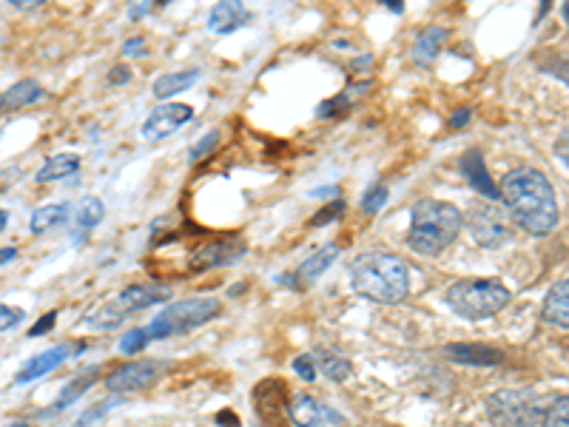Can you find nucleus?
<instances>
[{"instance_id": "obj_10", "label": "nucleus", "mask_w": 569, "mask_h": 427, "mask_svg": "<svg viewBox=\"0 0 569 427\" xmlns=\"http://www.w3.org/2000/svg\"><path fill=\"white\" fill-rule=\"evenodd\" d=\"M160 376V365L157 362H134V365H123L111 373L106 379V388L114 393H126V390H143L154 385V379Z\"/></svg>"}, {"instance_id": "obj_20", "label": "nucleus", "mask_w": 569, "mask_h": 427, "mask_svg": "<svg viewBox=\"0 0 569 427\" xmlns=\"http://www.w3.org/2000/svg\"><path fill=\"white\" fill-rule=\"evenodd\" d=\"M200 80V72L197 69H188V72H171V75H163L157 83H154V97L166 100L171 94L185 92L188 86H194Z\"/></svg>"}, {"instance_id": "obj_38", "label": "nucleus", "mask_w": 569, "mask_h": 427, "mask_svg": "<svg viewBox=\"0 0 569 427\" xmlns=\"http://www.w3.org/2000/svg\"><path fill=\"white\" fill-rule=\"evenodd\" d=\"M558 154L564 157V163H569V129L561 134V140H558Z\"/></svg>"}, {"instance_id": "obj_32", "label": "nucleus", "mask_w": 569, "mask_h": 427, "mask_svg": "<svg viewBox=\"0 0 569 427\" xmlns=\"http://www.w3.org/2000/svg\"><path fill=\"white\" fill-rule=\"evenodd\" d=\"M294 368H296V373L302 376V379H316V365H313V359L311 356H296V362H294Z\"/></svg>"}, {"instance_id": "obj_41", "label": "nucleus", "mask_w": 569, "mask_h": 427, "mask_svg": "<svg viewBox=\"0 0 569 427\" xmlns=\"http://www.w3.org/2000/svg\"><path fill=\"white\" fill-rule=\"evenodd\" d=\"M146 12H148V3H143V6H134L129 15L131 18H140V15H146Z\"/></svg>"}, {"instance_id": "obj_44", "label": "nucleus", "mask_w": 569, "mask_h": 427, "mask_svg": "<svg viewBox=\"0 0 569 427\" xmlns=\"http://www.w3.org/2000/svg\"><path fill=\"white\" fill-rule=\"evenodd\" d=\"M12 427H29V425H12Z\"/></svg>"}, {"instance_id": "obj_28", "label": "nucleus", "mask_w": 569, "mask_h": 427, "mask_svg": "<svg viewBox=\"0 0 569 427\" xmlns=\"http://www.w3.org/2000/svg\"><path fill=\"white\" fill-rule=\"evenodd\" d=\"M18 322H23V311H20V308L0 305V331H9V328H15Z\"/></svg>"}, {"instance_id": "obj_16", "label": "nucleus", "mask_w": 569, "mask_h": 427, "mask_svg": "<svg viewBox=\"0 0 569 427\" xmlns=\"http://www.w3.org/2000/svg\"><path fill=\"white\" fill-rule=\"evenodd\" d=\"M447 356L456 359V362H467V365H473V368L498 365V362L504 359V353L493 351V348H487V345H450Z\"/></svg>"}, {"instance_id": "obj_37", "label": "nucleus", "mask_w": 569, "mask_h": 427, "mask_svg": "<svg viewBox=\"0 0 569 427\" xmlns=\"http://www.w3.org/2000/svg\"><path fill=\"white\" fill-rule=\"evenodd\" d=\"M464 123H470V109H459V112L453 114V120H450V126H453V129H459V126H464Z\"/></svg>"}, {"instance_id": "obj_7", "label": "nucleus", "mask_w": 569, "mask_h": 427, "mask_svg": "<svg viewBox=\"0 0 569 427\" xmlns=\"http://www.w3.org/2000/svg\"><path fill=\"white\" fill-rule=\"evenodd\" d=\"M467 228L481 248H498L513 237V217L498 200L470 205Z\"/></svg>"}, {"instance_id": "obj_8", "label": "nucleus", "mask_w": 569, "mask_h": 427, "mask_svg": "<svg viewBox=\"0 0 569 427\" xmlns=\"http://www.w3.org/2000/svg\"><path fill=\"white\" fill-rule=\"evenodd\" d=\"M168 291L166 288H151V285H131L126 288L123 294L117 299H111L109 305L100 311V314H94L89 319V325L92 328H117L120 325V319L126 314H134V311H143L148 305H154V302H160V299H166Z\"/></svg>"}, {"instance_id": "obj_29", "label": "nucleus", "mask_w": 569, "mask_h": 427, "mask_svg": "<svg viewBox=\"0 0 569 427\" xmlns=\"http://www.w3.org/2000/svg\"><path fill=\"white\" fill-rule=\"evenodd\" d=\"M385 200H387V188H373L370 191L368 197H365V203H362V208H365V214H376L382 205H385Z\"/></svg>"}, {"instance_id": "obj_3", "label": "nucleus", "mask_w": 569, "mask_h": 427, "mask_svg": "<svg viewBox=\"0 0 569 427\" xmlns=\"http://www.w3.org/2000/svg\"><path fill=\"white\" fill-rule=\"evenodd\" d=\"M461 211L456 205L439 203V200H422L413 208V223L407 242L419 254H439L450 242L459 237L461 231Z\"/></svg>"}, {"instance_id": "obj_14", "label": "nucleus", "mask_w": 569, "mask_h": 427, "mask_svg": "<svg viewBox=\"0 0 569 427\" xmlns=\"http://www.w3.org/2000/svg\"><path fill=\"white\" fill-rule=\"evenodd\" d=\"M74 348L72 345H60V348H52V351L40 353V356H35L32 362H26V368L18 373V382L20 385H26V382H32V379H40V376H46V373L52 371V368H57L69 353H72Z\"/></svg>"}, {"instance_id": "obj_1", "label": "nucleus", "mask_w": 569, "mask_h": 427, "mask_svg": "<svg viewBox=\"0 0 569 427\" xmlns=\"http://www.w3.org/2000/svg\"><path fill=\"white\" fill-rule=\"evenodd\" d=\"M501 194L515 225L533 237H547L558 225V200L550 180L535 168H515L504 177Z\"/></svg>"}, {"instance_id": "obj_18", "label": "nucleus", "mask_w": 569, "mask_h": 427, "mask_svg": "<svg viewBox=\"0 0 569 427\" xmlns=\"http://www.w3.org/2000/svg\"><path fill=\"white\" fill-rule=\"evenodd\" d=\"M77 168H80V157L77 154H57V157H49L43 163V168L37 171V183H52V180L72 177Z\"/></svg>"}, {"instance_id": "obj_40", "label": "nucleus", "mask_w": 569, "mask_h": 427, "mask_svg": "<svg viewBox=\"0 0 569 427\" xmlns=\"http://www.w3.org/2000/svg\"><path fill=\"white\" fill-rule=\"evenodd\" d=\"M111 72H114V75L109 77L111 83H126V80H129V69H123V66H117V69H111Z\"/></svg>"}, {"instance_id": "obj_43", "label": "nucleus", "mask_w": 569, "mask_h": 427, "mask_svg": "<svg viewBox=\"0 0 569 427\" xmlns=\"http://www.w3.org/2000/svg\"><path fill=\"white\" fill-rule=\"evenodd\" d=\"M387 9H393V12H402V3H396V0H387Z\"/></svg>"}, {"instance_id": "obj_26", "label": "nucleus", "mask_w": 569, "mask_h": 427, "mask_svg": "<svg viewBox=\"0 0 569 427\" xmlns=\"http://www.w3.org/2000/svg\"><path fill=\"white\" fill-rule=\"evenodd\" d=\"M544 427H569V396H561L544 413Z\"/></svg>"}, {"instance_id": "obj_21", "label": "nucleus", "mask_w": 569, "mask_h": 427, "mask_svg": "<svg viewBox=\"0 0 569 427\" xmlns=\"http://www.w3.org/2000/svg\"><path fill=\"white\" fill-rule=\"evenodd\" d=\"M336 257H339V245H325V248H319L313 257L302 262V268L296 271V277H299V282H311V279H316L319 274H325V268H328Z\"/></svg>"}, {"instance_id": "obj_11", "label": "nucleus", "mask_w": 569, "mask_h": 427, "mask_svg": "<svg viewBox=\"0 0 569 427\" xmlns=\"http://www.w3.org/2000/svg\"><path fill=\"white\" fill-rule=\"evenodd\" d=\"M544 319L555 328L569 331V279H561L547 294V299H544Z\"/></svg>"}, {"instance_id": "obj_36", "label": "nucleus", "mask_w": 569, "mask_h": 427, "mask_svg": "<svg viewBox=\"0 0 569 427\" xmlns=\"http://www.w3.org/2000/svg\"><path fill=\"white\" fill-rule=\"evenodd\" d=\"M143 46H146V40H143V38H131V40H126V43H123V55H126V57L143 55V52H146Z\"/></svg>"}, {"instance_id": "obj_15", "label": "nucleus", "mask_w": 569, "mask_h": 427, "mask_svg": "<svg viewBox=\"0 0 569 427\" xmlns=\"http://www.w3.org/2000/svg\"><path fill=\"white\" fill-rule=\"evenodd\" d=\"M461 168H464V174H467V183L470 186H476L487 200H498V191L496 186H493V180H490V174H487V168H484V163H481V154L478 151H467L464 154V160H461Z\"/></svg>"}, {"instance_id": "obj_5", "label": "nucleus", "mask_w": 569, "mask_h": 427, "mask_svg": "<svg viewBox=\"0 0 569 427\" xmlns=\"http://www.w3.org/2000/svg\"><path fill=\"white\" fill-rule=\"evenodd\" d=\"M220 314V299L214 297H194L168 305L163 314L157 316L146 328L148 339H166V336L185 334L191 328L205 325L211 316Z\"/></svg>"}, {"instance_id": "obj_13", "label": "nucleus", "mask_w": 569, "mask_h": 427, "mask_svg": "<svg viewBox=\"0 0 569 427\" xmlns=\"http://www.w3.org/2000/svg\"><path fill=\"white\" fill-rule=\"evenodd\" d=\"M245 20H248V12H245L239 3H234V0H225V3H217V6L211 9L208 26H211L214 35H228V32L239 29Z\"/></svg>"}, {"instance_id": "obj_4", "label": "nucleus", "mask_w": 569, "mask_h": 427, "mask_svg": "<svg viewBox=\"0 0 569 427\" xmlns=\"http://www.w3.org/2000/svg\"><path fill=\"white\" fill-rule=\"evenodd\" d=\"M507 302L510 291L493 279H461L447 291V305L464 319L496 316L501 308H507Z\"/></svg>"}, {"instance_id": "obj_27", "label": "nucleus", "mask_w": 569, "mask_h": 427, "mask_svg": "<svg viewBox=\"0 0 569 427\" xmlns=\"http://www.w3.org/2000/svg\"><path fill=\"white\" fill-rule=\"evenodd\" d=\"M143 345H148V334L146 328H137V331H131L120 339V351L123 353H137L143 351Z\"/></svg>"}, {"instance_id": "obj_19", "label": "nucleus", "mask_w": 569, "mask_h": 427, "mask_svg": "<svg viewBox=\"0 0 569 427\" xmlns=\"http://www.w3.org/2000/svg\"><path fill=\"white\" fill-rule=\"evenodd\" d=\"M66 217H69V205L66 203H49V205H40L35 214H32V234H46L49 228H55V225L66 223Z\"/></svg>"}, {"instance_id": "obj_2", "label": "nucleus", "mask_w": 569, "mask_h": 427, "mask_svg": "<svg viewBox=\"0 0 569 427\" xmlns=\"http://www.w3.org/2000/svg\"><path fill=\"white\" fill-rule=\"evenodd\" d=\"M350 285L359 297L370 299V302H382V305H393L402 302L410 291V271L402 257L393 254H362L359 260L350 265Z\"/></svg>"}, {"instance_id": "obj_33", "label": "nucleus", "mask_w": 569, "mask_h": 427, "mask_svg": "<svg viewBox=\"0 0 569 427\" xmlns=\"http://www.w3.org/2000/svg\"><path fill=\"white\" fill-rule=\"evenodd\" d=\"M342 208H345V203H333V205H328L319 217H313V225H322V223H328V220H336L339 214H342Z\"/></svg>"}, {"instance_id": "obj_31", "label": "nucleus", "mask_w": 569, "mask_h": 427, "mask_svg": "<svg viewBox=\"0 0 569 427\" xmlns=\"http://www.w3.org/2000/svg\"><path fill=\"white\" fill-rule=\"evenodd\" d=\"M217 143H220V134H217V131H208V134L202 137L200 146H197V149H191V160H200V157H205V154L214 149Z\"/></svg>"}, {"instance_id": "obj_17", "label": "nucleus", "mask_w": 569, "mask_h": 427, "mask_svg": "<svg viewBox=\"0 0 569 427\" xmlns=\"http://www.w3.org/2000/svg\"><path fill=\"white\" fill-rule=\"evenodd\" d=\"M291 419L299 427H319L331 419V410L322 408L311 396H296L294 405H291Z\"/></svg>"}, {"instance_id": "obj_39", "label": "nucleus", "mask_w": 569, "mask_h": 427, "mask_svg": "<svg viewBox=\"0 0 569 427\" xmlns=\"http://www.w3.org/2000/svg\"><path fill=\"white\" fill-rule=\"evenodd\" d=\"M18 260V248H0V265Z\"/></svg>"}, {"instance_id": "obj_30", "label": "nucleus", "mask_w": 569, "mask_h": 427, "mask_svg": "<svg viewBox=\"0 0 569 427\" xmlns=\"http://www.w3.org/2000/svg\"><path fill=\"white\" fill-rule=\"evenodd\" d=\"M92 382H94V373H89V376H83V379L72 382V385H69V390L63 393V399H60V408H63V405H69L74 396H77V393H83V388H89Z\"/></svg>"}, {"instance_id": "obj_9", "label": "nucleus", "mask_w": 569, "mask_h": 427, "mask_svg": "<svg viewBox=\"0 0 569 427\" xmlns=\"http://www.w3.org/2000/svg\"><path fill=\"white\" fill-rule=\"evenodd\" d=\"M191 117H194L191 106H185V103H166V106H160V109H154V112L148 114L146 123H143V137L151 140V143L166 140L168 134L183 129Z\"/></svg>"}, {"instance_id": "obj_42", "label": "nucleus", "mask_w": 569, "mask_h": 427, "mask_svg": "<svg viewBox=\"0 0 569 427\" xmlns=\"http://www.w3.org/2000/svg\"><path fill=\"white\" fill-rule=\"evenodd\" d=\"M6 223H9V214H6V211H0V234L6 231Z\"/></svg>"}, {"instance_id": "obj_35", "label": "nucleus", "mask_w": 569, "mask_h": 427, "mask_svg": "<svg viewBox=\"0 0 569 427\" xmlns=\"http://www.w3.org/2000/svg\"><path fill=\"white\" fill-rule=\"evenodd\" d=\"M345 106H348V97H339V100H333V103H322V106H319V117H328V114L333 117V114L342 112Z\"/></svg>"}, {"instance_id": "obj_22", "label": "nucleus", "mask_w": 569, "mask_h": 427, "mask_svg": "<svg viewBox=\"0 0 569 427\" xmlns=\"http://www.w3.org/2000/svg\"><path fill=\"white\" fill-rule=\"evenodd\" d=\"M444 40H447V32H444L441 26H430V29H424L422 38L416 40L413 57H416L419 63H433L436 55H439V49L444 46Z\"/></svg>"}, {"instance_id": "obj_6", "label": "nucleus", "mask_w": 569, "mask_h": 427, "mask_svg": "<svg viewBox=\"0 0 569 427\" xmlns=\"http://www.w3.org/2000/svg\"><path fill=\"white\" fill-rule=\"evenodd\" d=\"M544 413L533 390H498L487 402V416L496 427H533Z\"/></svg>"}, {"instance_id": "obj_12", "label": "nucleus", "mask_w": 569, "mask_h": 427, "mask_svg": "<svg viewBox=\"0 0 569 427\" xmlns=\"http://www.w3.org/2000/svg\"><path fill=\"white\" fill-rule=\"evenodd\" d=\"M37 100H43L40 83H35V80H20L12 89H6V92L0 94V112H18V109H26V106H32Z\"/></svg>"}, {"instance_id": "obj_34", "label": "nucleus", "mask_w": 569, "mask_h": 427, "mask_svg": "<svg viewBox=\"0 0 569 427\" xmlns=\"http://www.w3.org/2000/svg\"><path fill=\"white\" fill-rule=\"evenodd\" d=\"M55 319H57L55 311H52V314H46L43 319H40V322H37V325H32V328H29V336H43L46 331H49V328H52V325H55Z\"/></svg>"}, {"instance_id": "obj_23", "label": "nucleus", "mask_w": 569, "mask_h": 427, "mask_svg": "<svg viewBox=\"0 0 569 427\" xmlns=\"http://www.w3.org/2000/svg\"><path fill=\"white\" fill-rule=\"evenodd\" d=\"M239 251H242V245H234V242H220V245H211V248H205L202 254H197V262H194V268L200 271V268H208V265H222V262H231L237 257ZM242 257V254H239Z\"/></svg>"}, {"instance_id": "obj_24", "label": "nucleus", "mask_w": 569, "mask_h": 427, "mask_svg": "<svg viewBox=\"0 0 569 427\" xmlns=\"http://www.w3.org/2000/svg\"><path fill=\"white\" fill-rule=\"evenodd\" d=\"M103 214H106V205L103 200H97V197H83L80 205H77V231L83 228H94V225L103 220Z\"/></svg>"}, {"instance_id": "obj_45", "label": "nucleus", "mask_w": 569, "mask_h": 427, "mask_svg": "<svg viewBox=\"0 0 569 427\" xmlns=\"http://www.w3.org/2000/svg\"><path fill=\"white\" fill-rule=\"evenodd\" d=\"M564 12H567V18H569V6H567V9H564Z\"/></svg>"}, {"instance_id": "obj_25", "label": "nucleus", "mask_w": 569, "mask_h": 427, "mask_svg": "<svg viewBox=\"0 0 569 427\" xmlns=\"http://www.w3.org/2000/svg\"><path fill=\"white\" fill-rule=\"evenodd\" d=\"M319 368H322V373H325L328 379H333V382H345L350 371H353V365H350L348 359L333 356V353H322V356H319Z\"/></svg>"}]
</instances>
